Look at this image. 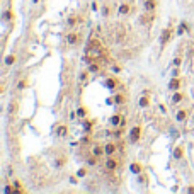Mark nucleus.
<instances>
[{
	"instance_id": "obj_1",
	"label": "nucleus",
	"mask_w": 194,
	"mask_h": 194,
	"mask_svg": "<svg viewBox=\"0 0 194 194\" xmlns=\"http://www.w3.org/2000/svg\"><path fill=\"white\" fill-rule=\"evenodd\" d=\"M140 138H141V128L133 126L131 129H129V141L136 143V141H140Z\"/></svg>"
},
{
	"instance_id": "obj_2",
	"label": "nucleus",
	"mask_w": 194,
	"mask_h": 194,
	"mask_svg": "<svg viewBox=\"0 0 194 194\" xmlns=\"http://www.w3.org/2000/svg\"><path fill=\"white\" fill-rule=\"evenodd\" d=\"M118 145H119V143H114V141H107L106 145H104V152H106V155H107V157L114 155V153H116V150H118Z\"/></svg>"
},
{
	"instance_id": "obj_3",
	"label": "nucleus",
	"mask_w": 194,
	"mask_h": 194,
	"mask_svg": "<svg viewBox=\"0 0 194 194\" xmlns=\"http://www.w3.org/2000/svg\"><path fill=\"white\" fill-rule=\"evenodd\" d=\"M172 27H167V29H164L162 31V36H160V43H162V46H165L169 41H170V38H172Z\"/></svg>"
},
{
	"instance_id": "obj_4",
	"label": "nucleus",
	"mask_w": 194,
	"mask_h": 194,
	"mask_svg": "<svg viewBox=\"0 0 194 194\" xmlns=\"http://www.w3.org/2000/svg\"><path fill=\"white\" fill-rule=\"evenodd\" d=\"M104 165H106V169L109 172H114L118 169V160L114 159V155H111V157H107V159H106V164H104Z\"/></svg>"
},
{
	"instance_id": "obj_5",
	"label": "nucleus",
	"mask_w": 194,
	"mask_h": 194,
	"mask_svg": "<svg viewBox=\"0 0 194 194\" xmlns=\"http://www.w3.org/2000/svg\"><path fill=\"white\" fill-rule=\"evenodd\" d=\"M169 89H170L172 92H175V90H181V78H179L177 75L170 78V82H169Z\"/></svg>"
},
{
	"instance_id": "obj_6",
	"label": "nucleus",
	"mask_w": 194,
	"mask_h": 194,
	"mask_svg": "<svg viewBox=\"0 0 194 194\" xmlns=\"http://www.w3.org/2000/svg\"><path fill=\"white\" fill-rule=\"evenodd\" d=\"M143 9H145L146 14L155 12V9H157V0H145V3H143Z\"/></svg>"
},
{
	"instance_id": "obj_7",
	"label": "nucleus",
	"mask_w": 194,
	"mask_h": 194,
	"mask_svg": "<svg viewBox=\"0 0 194 194\" xmlns=\"http://www.w3.org/2000/svg\"><path fill=\"white\" fill-rule=\"evenodd\" d=\"M92 155H95V157L106 155V152H104V145H100V143H94V145H92Z\"/></svg>"
},
{
	"instance_id": "obj_8",
	"label": "nucleus",
	"mask_w": 194,
	"mask_h": 194,
	"mask_svg": "<svg viewBox=\"0 0 194 194\" xmlns=\"http://www.w3.org/2000/svg\"><path fill=\"white\" fill-rule=\"evenodd\" d=\"M129 170H131L133 174L140 175V174L143 172V167H141V164H138V162H133V164L129 165Z\"/></svg>"
},
{
	"instance_id": "obj_9",
	"label": "nucleus",
	"mask_w": 194,
	"mask_h": 194,
	"mask_svg": "<svg viewBox=\"0 0 194 194\" xmlns=\"http://www.w3.org/2000/svg\"><path fill=\"white\" fill-rule=\"evenodd\" d=\"M55 133H56V136H60V138H63V136H67V135H68V128L65 126V124H60V126L55 129Z\"/></svg>"
},
{
	"instance_id": "obj_10",
	"label": "nucleus",
	"mask_w": 194,
	"mask_h": 194,
	"mask_svg": "<svg viewBox=\"0 0 194 194\" xmlns=\"http://www.w3.org/2000/svg\"><path fill=\"white\" fill-rule=\"evenodd\" d=\"M182 99H184V94H182L181 90H175L174 95H172V102H174V104H181Z\"/></svg>"
},
{
	"instance_id": "obj_11",
	"label": "nucleus",
	"mask_w": 194,
	"mask_h": 194,
	"mask_svg": "<svg viewBox=\"0 0 194 194\" xmlns=\"http://www.w3.org/2000/svg\"><path fill=\"white\" fill-rule=\"evenodd\" d=\"M175 119H177L179 123L186 121V119H187V111H186V109H181V111H177V114H175Z\"/></svg>"
},
{
	"instance_id": "obj_12",
	"label": "nucleus",
	"mask_w": 194,
	"mask_h": 194,
	"mask_svg": "<svg viewBox=\"0 0 194 194\" xmlns=\"http://www.w3.org/2000/svg\"><path fill=\"white\" fill-rule=\"evenodd\" d=\"M129 12H131L129 3H121V5H119V14H121V16H128Z\"/></svg>"
},
{
	"instance_id": "obj_13",
	"label": "nucleus",
	"mask_w": 194,
	"mask_h": 194,
	"mask_svg": "<svg viewBox=\"0 0 194 194\" xmlns=\"http://www.w3.org/2000/svg\"><path fill=\"white\" fill-rule=\"evenodd\" d=\"M67 41H68V44H77L78 34H77V32H70V34L67 36Z\"/></svg>"
},
{
	"instance_id": "obj_14",
	"label": "nucleus",
	"mask_w": 194,
	"mask_h": 194,
	"mask_svg": "<svg viewBox=\"0 0 194 194\" xmlns=\"http://www.w3.org/2000/svg\"><path fill=\"white\" fill-rule=\"evenodd\" d=\"M182 157H184V148H182V146H175V150H174V159H175V160H181Z\"/></svg>"
},
{
	"instance_id": "obj_15",
	"label": "nucleus",
	"mask_w": 194,
	"mask_h": 194,
	"mask_svg": "<svg viewBox=\"0 0 194 194\" xmlns=\"http://www.w3.org/2000/svg\"><path fill=\"white\" fill-rule=\"evenodd\" d=\"M116 85H118V80H116V78L109 77V78L106 80V87L111 89V90H114V89H116Z\"/></svg>"
},
{
	"instance_id": "obj_16",
	"label": "nucleus",
	"mask_w": 194,
	"mask_h": 194,
	"mask_svg": "<svg viewBox=\"0 0 194 194\" xmlns=\"http://www.w3.org/2000/svg\"><path fill=\"white\" fill-rule=\"evenodd\" d=\"M150 106V97L146 94H143V97L140 99V107H143V109H146V107Z\"/></svg>"
},
{
	"instance_id": "obj_17",
	"label": "nucleus",
	"mask_w": 194,
	"mask_h": 194,
	"mask_svg": "<svg viewBox=\"0 0 194 194\" xmlns=\"http://www.w3.org/2000/svg\"><path fill=\"white\" fill-rule=\"evenodd\" d=\"M121 119H123V116H121V114H114V116H111V124H113V126H119Z\"/></svg>"
},
{
	"instance_id": "obj_18",
	"label": "nucleus",
	"mask_w": 194,
	"mask_h": 194,
	"mask_svg": "<svg viewBox=\"0 0 194 194\" xmlns=\"http://www.w3.org/2000/svg\"><path fill=\"white\" fill-rule=\"evenodd\" d=\"M89 72H90V73H97V72H100V65L95 63V62H92L90 65H89Z\"/></svg>"
},
{
	"instance_id": "obj_19",
	"label": "nucleus",
	"mask_w": 194,
	"mask_h": 194,
	"mask_svg": "<svg viewBox=\"0 0 194 194\" xmlns=\"http://www.w3.org/2000/svg\"><path fill=\"white\" fill-rule=\"evenodd\" d=\"M16 60H17V56H16V55H9V56H5V60H3V62H5L7 67H10V65L16 63Z\"/></svg>"
},
{
	"instance_id": "obj_20",
	"label": "nucleus",
	"mask_w": 194,
	"mask_h": 194,
	"mask_svg": "<svg viewBox=\"0 0 194 194\" xmlns=\"http://www.w3.org/2000/svg\"><path fill=\"white\" fill-rule=\"evenodd\" d=\"M124 131H126V129H124L123 126L116 128V129H114V133H113V135H114V138H121V136L124 135Z\"/></svg>"
},
{
	"instance_id": "obj_21",
	"label": "nucleus",
	"mask_w": 194,
	"mask_h": 194,
	"mask_svg": "<svg viewBox=\"0 0 194 194\" xmlns=\"http://www.w3.org/2000/svg\"><path fill=\"white\" fill-rule=\"evenodd\" d=\"M123 102H124V95L123 94H116V95H114V104L119 106V104H123Z\"/></svg>"
},
{
	"instance_id": "obj_22",
	"label": "nucleus",
	"mask_w": 194,
	"mask_h": 194,
	"mask_svg": "<svg viewBox=\"0 0 194 194\" xmlns=\"http://www.w3.org/2000/svg\"><path fill=\"white\" fill-rule=\"evenodd\" d=\"M87 164H89V165H97V164H99V157H95V155L89 157V159H87Z\"/></svg>"
},
{
	"instance_id": "obj_23",
	"label": "nucleus",
	"mask_w": 194,
	"mask_h": 194,
	"mask_svg": "<svg viewBox=\"0 0 194 194\" xmlns=\"http://www.w3.org/2000/svg\"><path fill=\"white\" fill-rule=\"evenodd\" d=\"M26 85H27V77H24L22 80L17 84V89H19V90H24V89H26Z\"/></svg>"
},
{
	"instance_id": "obj_24",
	"label": "nucleus",
	"mask_w": 194,
	"mask_h": 194,
	"mask_svg": "<svg viewBox=\"0 0 194 194\" xmlns=\"http://www.w3.org/2000/svg\"><path fill=\"white\" fill-rule=\"evenodd\" d=\"M77 116L78 118H85V116H87V109H85V107H78V109H77Z\"/></svg>"
},
{
	"instance_id": "obj_25",
	"label": "nucleus",
	"mask_w": 194,
	"mask_h": 194,
	"mask_svg": "<svg viewBox=\"0 0 194 194\" xmlns=\"http://www.w3.org/2000/svg\"><path fill=\"white\" fill-rule=\"evenodd\" d=\"M87 169H85V167H82V169H78V170H77V177H85V175H87Z\"/></svg>"
},
{
	"instance_id": "obj_26",
	"label": "nucleus",
	"mask_w": 194,
	"mask_h": 194,
	"mask_svg": "<svg viewBox=\"0 0 194 194\" xmlns=\"http://www.w3.org/2000/svg\"><path fill=\"white\" fill-rule=\"evenodd\" d=\"M67 22H68V26H70V27H73L75 24H77V17H75V16H70Z\"/></svg>"
},
{
	"instance_id": "obj_27",
	"label": "nucleus",
	"mask_w": 194,
	"mask_h": 194,
	"mask_svg": "<svg viewBox=\"0 0 194 194\" xmlns=\"http://www.w3.org/2000/svg\"><path fill=\"white\" fill-rule=\"evenodd\" d=\"M89 73H90V72H82V73H80V80L85 82V80L89 78Z\"/></svg>"
},
{
	"instance_id": "obj_28",
	"label": "nucleus",
	"mask_w": 194,
	"mask_h": 194,
	"mask_svg": "<svg viewBox=\"0 0 194 194\" xmlns=\"http://www.w3.org/2000/svg\"><path fill=\"white\" fill-rule=\"evenodd\" d=\"M63 164H65V157H60V160H56L55 165H56V167H62Z\"/></svg>"
},
{
	"instance_id": "obj_29",
	"label": "nucleus",
	"mask_w": 194,
	"mask_h": 194,
	"mask_svg": "<svg viewBox=\"0 0 194 194\" xmlns=\"http://www.w3.org/2000/svg\"><path fill=\"white\" fill-rule=\"evenodd\" d=\"M90 9L94 10V12H97V10H99V3H97V2H92V3H90Z\"/></svg>"
},
{
	"instance_id": "obj_30",
	"label": "nucleus",
	"mask_w": 194,
	"mask_h": 194,
	"mask_svg": "<svg viewBox=\"0 0 194 194\" xmlns=\"http://www.w3.org/2000/svg\"><path fill=\"white\" fill-rule=\"evenodd\" d=\"M10 17H12V12H10V10H7V12L3 14V19L7 21V19H10Z\"/></svg>"
},
{
	"instance_id": "obj_31",
	"label": "nucleus",
	"mask_w": 194,
	"mask_h": 194,
	"mask_svg": "<svg viewBox=\"0 0 194 194\" xmlns=\"http://www.w3.org/2000/svg\"><path fill=\"white\" fill-rule=\"evenodd\" d=\"M159 109H160V111H162V113H164V114H167V107H165L164 104H160V107H159Z\"/></svg>"
},
{
	"instance_id": "obj_32",
	"label": "nucleus",
	"mask_w": 194,
	"mask_h": 194,
	"mask_svg": "<svg viewBox=\"0 0 194 194\" xmlns=\"http://www.w3.org/2000/svg\"><path fill=\"white\" fill-rule=\"evenodd\" d=\"M126 123H128V119L123 116V119H121V124H119V126H123V128H124V126H126Z\"/></svg>"
},
{
	"instance_id": "obj_33",
	"label": "nucleus",
	"mask_w": 194,
	"mask_h": 194,
	"mask_svg": "<svg viewBox=\"0 0 194 194\" xmlns=\"http://www.w3.org/2000/svg\"><path fill=\"white\" fill-rule=\"evenodd\" d=\"M174 65H175V67H179V65H181V58H175L174 60Z\"/></svg>"
},
{
	"instance_id": "obj_34",
	"label": "nucleus",
	"mask_w": 194,
	"mask_h": 194,
	"mask_svg": "<svg viewBox=\"0 0 194 194\" xmlns=\"http://www.w3.org/2000/svg\"><path fill=\"white\" fill-rule=\"evenodd\" d=\"M187 192H192V194H194V186H189V187H187Z\"/></svg>"
},
{
	"instance_id": "obj_35",
	"label": "nucleus",
	"mask_w": 194,
	"mask_h": 194,
	"mask_svg": "<svg viewBox=\"0 0 194 194\" xmlns=\"http://www.w3.org/2000/svg\"><path fill=\"white\" fill-rule=\"evenodd\" d=\"M32 2H34V3H38V2H39V0H32Z\"/></svg>"
}]
</instances>
